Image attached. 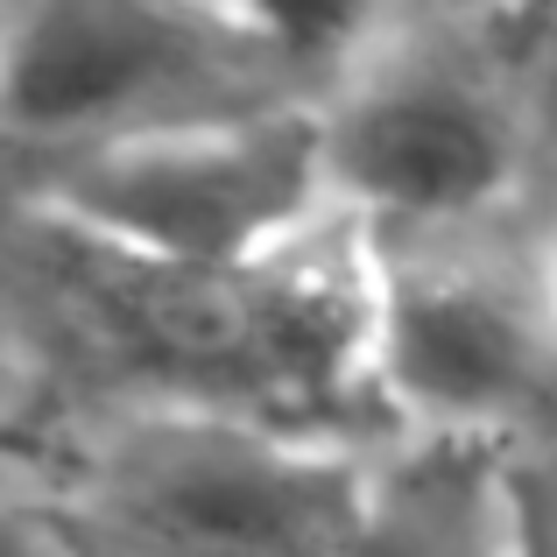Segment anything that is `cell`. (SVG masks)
Here are the masks:
<instances>
[{
	"mask_svg": "<svg viewBox=\"0 0 557 557\" xmlns=\"http://www.w3.org/2000/svg\"><path fill=\"white\" fill-rule=\"evenodd\" d=\"M28 219L149 269L247 275L339 212L311 107H233L57 156Z\"/></svg>",
	"mask_w": 557,
	"mask_h": 557,
	"instance_id": "1",
	"label": "cell"
},
{
	"mask_svg": "<svg viewBox=\"0 0 557 557\" xmlns=\"http://www.w3.org/2000/svg\"><path fill=\"white\" fill-rule=\"evenodd\" d=\"M360 487L318 431L141 403L71 466L64 508L99 557H332Z\"/></svg>",
	"mask_w": 557,
	"mask_h": 557,
	"instance_id": "2",
	"label": "cell"
},
{
	"mask_svg": "<svg viewBox=\"0 0 557 557\" xmlns=\"http://www.w3.org/2000/svg\"><path fill=\"white\" fill-rule=\"evenodd\" d=\"M368 395L423 437L502 445L557 403V311L544 247L502 255L480 226L368 240Z\"/></svg>",
	"mask_w": 557,
	"mask_h": 557,
	"instance_id": "3",
	"label": "cell"
},
{
	"mask_svg": "<svg viewBox=\"0 0 557 557\" xmlns=\"http://www.w3.org/2000/svg\"><path fill=\"white\" fill-rule=\"evenodd\" d=\"M226 57H255L190 0H22L0 8V127L64 156L233 113Z\"/></svg>",
	"mask_w": 557,
	"mask_h": 557,
	"instance_id": "4",
	"label": "cell"
},
{
	"mask_svg": "<svg viewBox=\"0 0 557 557\" xmlns=\"http://www.w3.org/2000/svg\"><path fill=\"white\" fill-rule=\"evenodd\" d=\"M325 184L332 212L374 226L368 240H431L487 226L522 170L516 113L466 64L388 57L360 71L325 113Z\"/></svg>",
	"mask_w": 557,
	"mask_h": 557,
	"instance_id": "5",
	"label": "cell"
},
{
	"mask_svg": "<svg viewBox=\"0 0 557 557\" xmlns=\"http://www.w3.org/2000/svg\"><path fill=\"white\" fill-rule=\"evenodd\" d=\"M522 544L530 522L502 445L423 437L403 459L368 466L360 508L332 557H522Z\"/></svg>",
	"mask_w": 557,
	"mask_h": 557,
	"instance_id": "6",
	"label": "cell"
},
{
	"mask_svg": "<svg viewBox=\"0 0 557 557\" xmlns=\"http://www.w3.org/2000/svg\"><path fill=\"white\" fill-rule=\"evenodd\" d=\"M255 57H346L374 28L381 0H190Z\"/></svg>",
	"mask_w": 557,
	"mask_h": 557,
	"instance_id": "7",
	"label": "cell"
},
{
	"mask_svg": "<svg viewBox=\"0 0 557 557\" xmlns=\"http://www.w3.org/2000/svg\"><path fill=\"white\" fill-rule=\"evenodd\" d=\"M28 423H36V368H28L22 339H14L8 318H0V459L22 451Z\"/></svg>",
	"mask_w": 557,
	"mask_h": 557,
	"instance_id": "8",
	"label": "cell"
},
{
	"mask_svg": "<svg viewBox=\"0 0 557 557\" xmlns=\"http://www.w3.org/2000/svg\"><path fill=\"white\" fill-rule=\"evenodd\" d=\"M508 8H516V14H530V22H550V14H557V0H508Z\"/></svg>",
	"mask_w": 557,
	"mask_h": 557,
	"instance_id": "9",
	"label": "cell"
},
{
	"mask_svg": "<svg viewBox=\"0 0 557 557\" xmlns=\"http://www.w3.org/2000/svg\"><path fill=\"white\" fill-rule=\"evenodd\" d=\"M544 275H550V311H557V233L544 240Z\"/></svg>",
	"mask_w": 557,
	"mask_h": 557,
	"instance_id": "10",
	"label": "cell"
},
{
	"mask_svg": "<svg viewBox=\"0 0 557 557\" xmlns=\"http://www.w3.org/2000/svg\"><path fill=\"white\" fill-rule=\"evenodd\" d=\"M522 557H544V550H536V536H530V544H522Z\"/></svg>",
	"mask_w": 557,
	"mask_h": 557,
	"instance_id": "11",
	"label": "cell"
}]
</instances>
